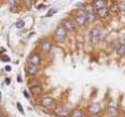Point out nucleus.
<instances>
[{
	"mask_svg": "<svg viewBox=\"0 0 125 117\" xmlns=\"http://www.w3.org/2000/svg\"><path fill=\"white\" fill-rule=\"evenodd\" d=\"M66 35V30L64 27H59L55 32V39L58 42H62L64 41Z\"/></svg>",
	"mask_w": 125,
	"mask_h": 117,
	"instance_id": "nucleus-1",
	"label": "nucleus"
},
{
	"mask_svg": "<svg viewBox=\"0 0 125 117\" xmlns=\"http://www.w3.org/2000/svg\"><path fill=\"white\" fill-rule=\"evenodd\" d=\"M40 62H41V57L38 54L34 53L33 55H31V57L29 58V65L31 66H37L38 67Z\"/></svg>",
	"mask_w": 125,
	"mask_h": 117,
	"instance_id": "nucleus-2",
	"label": "nucleus"
},
{
	"mask_svg": "<svg viewBox=\"0 0 125 117\" xmlns=\"http://www.w3.org/2000/svg\"><path fill=\"white\" fill-rule=\"evenodd\" d=\"M70 112V110L66 108V106H59L56 109V113L60 116L62 117H66L67 116H69Z\"/></svg>",
	"mask_w": 125,
	"mask_h": 117,
	"instance_id": "nucleus-3",
	"label": "nucleus"
},
{
	"mask_svg": "<svg viewBox=\"0 0 125 117\" xmlns=\"http://www.w3.org/2000/svg\"><path fill=\"white\" fill-rule=\"evenodd\" d=\"M75 21H76V23H77L79 26L84 24L86 22H88L87 14H80L77 16L75 17Z\"/></svg>",
	"mask_w": 125,
	"mask_h": 117,
	"instance_id": "nucleus-4",
	"label": "nucleus"
},
{
	"mask_svg": "<svg viewBox=\"0 0 125 117\" xmlns=\"http://www.w3.org/2000/svg\"><path fill=\"white\" fill-rule=\"evenodd\" d=\"M63 27H65L66 30H74L76 28L74 23L72 22L70 20H65L63 21Z\"/></svg>",
	"mask_w": 125,
	"mask_h": 117,
	"instance_id": "nucleus-5",
	"label": "nucleus"
},
{
	"mask_svg": "<svg viewBox=\"0 0 125 117\" xmlns=\"http://www.w3.org/2000/svg\"><path fill=\"white\" fill-rule=\"evenodd\" d=\"M100 110V105L99 103H92L88 106V111L92 114H95L98 113Z\"/></svg>",
	"mask_w": 125,
	"mask_h": 117,
	"instance_id": "nucleus-6",
	"label": "nucleus"
},
{
	"mask_svg": "<svg viewBox=\"0 0 125 117\" xmlns=\"http://www.w3.org/2000/svg\"><path fill=\"white\" fill-rule=\"evenodd\" d=\"M105 1L104 0H97V1L94 2V10L96 11L99 10L101 9H103L105 7Z\"/></svg>",
	"mask_w": 125,
	"mask_h": 117,
	"instance_id": "nucleus-7",
	"label": "nucleus"
},
{
	"mask_svg": "<svg viewBox=\"0 0 125 117\" xmlns=\"http://www.w3.org/2000/svg\"><path fill=\"white\" fill-rule=\"evenodd\" d=\"M97 13H98V15H99L101 18H105V17H107L108 16H109V10L108 9V8L105 7V8H103V9H101L99 10H98Z\"/></svg>",
	"mask_w": 125,
	"mask_h": 117,
	"instance_id": "nucleus-8",
	"label": "nucleus"
},
{
	"mask_svg": "<svg viewBox=\"0 0 125 117\" xmlns=\"http://www.w3.org/2000/svg\"><path fill=\"white\" fill-rule=\"evenodd\" d=\"M31 91L33 95H40L42 92V88L38 85H34V86H32V87H31Z\"/></svg>",
	"mask_w": 125,
	"mask_h": 117,
	"instance_id": "nucleus-9",
	"label": "nucleus"
},
{
	"mask_svg": "<svg viewBox=\"0 0 125 117\" xmlns=\"http://www.w3.org/2000/svg\"><path fill=\"white\" fill-rule=\"evenodd\" d=\"M52 101H53V99L52 98L47 97V98H45L42 99V106H44V107H48L52 103Z\"/></svg>",
	"mask_w": 125,
	"mask_h": 117,
	"instance_id": "nucleus-10",
	"label": "nucleus"
},
{
	"mask_svg": "<svg viewBox=\"0 0 125 117\" xmlns=\"http://www.w3.org/2000/svg\"><path fill=\"white\" fill-rule=\"evenodd\" d=\"M42 49L45 52H48L51 49V44L49 41H44L42 45Z\"/></svg>",
	"mask_w": 125,
	"mask_h": 117,
	"instance_id": "nucleus-11",
	"label": "nucleus"
},
{
	"mask_svg": "<svg viewBox=\"0 0 125 117\" xmlns=\"http://www.w3.org/2000/svg\"><path fill=\"white\" fill-rule=\"evenodd\" d=\"M101 34V31L98 29H92L90 31V35L93 38H98Z\"/></svg>",
	"mask_w": 125,
	"mask_h": 117,
	"instance_id": "nucleus-12",
	"label": "nucleus"
},
{
	"mask_svg": "<svg viewBox=\"0 0 125 117\" xmlns=\"http://www.w3.org/2000/svg\"><path fill=\"white\" fill-rule=\"evenodd\" d=\"M108 113L110 117H116L117 116V110L115 107L110 106L108 109Z\"/></svg>",
	"mask_w": 125,
	"mask_h": 117,
	"instance_id": "nucleus-13",
	"label": "nucleus"
},
{
	"mask_svg": "<svg viewBox=\"0 0 125 117\" xmlns=\"http://www.w3.org/2000/svg\"><path fill=\"white\" fill-rule=\"evenodd\" d=\"M116 52L118 53L119 55H121V56L124 55L125 54V45L124 44H120L118 47H117Z\"/></svg>",
	"mask_w": 125,
	"mask_h": 117,
	"instance_id": "nucleus-14",
	"label": "nucleus"
},
{
	"mask_svg": "<svg viewBox=\"0 0 125 117\" xmlns=\"http://www.w3.org/2000/svg\"><path fill=\"white\" fill-rule=\"evenodd\" d=\"M109 10H110L113 13H117L120 10V6L117 5V4H113V5L110 6Z\"/></svg>",
	"mask_w": 125,
	"mask_h": 117,
	"instance_id": "nucleus-15",
	"label": "nucleus"
},
{
	"mask_svg": "<svg viewBox=\"0 0 125 117\" xmlns=\"http://www.w3.org/2000/svg\"><path fill=\"white\" fill-rule=\"evenodd\" d=\"M37 69H38L37 66H34L29 65V67H28V73L30 74V75H34V74L36 73Z\"/></svg>",
	"mask_w": 125,
	"mask_h": 117,
	"instance_id": "nucleus-16",
	"label": "nucleus"
},
{
	"mask_svg": "<svg viewBox=\"0 0 125 117\" xmlns=\"http://www.w3.org/2000/svg\"><path fill=\"white\" fill-rule=\"evenodd\" d=\"M24 24L25 23L23 22V20H17V22L16 23V27H17V28H18V29H21L24 27Z\"/></svg>",
	"mask_w": 125,
	"mask_h": 117,
	"instance_id": "nucleus-17",
	"label": "nucleus"
},
{
	"mask_svg": "<svg viewBox=\"0 0 125 117\" xmlns=\"http://www.w3.org/2000/svg\"><path fill=\"white\" fill-rule=\"evenodd\" d=\"M83 113L80 111H73L71 114V117H83Z\"/></svg>",
	"mask_w": 125,
	"mask_h": 117,
	"instance_id": "nucleus-18",
	"label": "nucleus"
},
{
	"mask_svg": "<svg viewBox=\"0 0 125 117\" xmlns=\"http://www.w3.org/2000/svg\"><path fill=\"white\" fill-rule=\"evenodd\" d=\"M85 13L86 14H93V8L92 6H87L85 8Z\"/></svg>",
	"mask_w": 125,
	"mask_h": 117,
	"instance_id": "nucleus-19",
	"label": "nucleus"
},
{
	"mask_svg": "<svg viewBox=\"0 0 125 117\" xmlns=\"http://www.w3.org/2000/svg\"><path fill=\"white\" fill-rule=\"evenodd\" d=\"M0 59L3 62H10V58L6 56V55H3V56H0Z\"/></svg>",
	"mask_w": 125,
	"mask_h": 117,
	"instance_id": "nucleus-20",
	"label": "nucleus"
},
{
	"mask_svg": "<svg viewBox=\"0 0 125 117\" xmlns=\"http://www.w3.org/2000/svg\"><path fill=\"white\" fill-rule=\"evenodd\" d=\"M17 108H18V110L21 112L22 114H23L24 113V112H23V106H22V105H21V103H20V102H17Z\"/></svg>",
	"mask_w": 125,
	"mask_h": 117,
	"instance_id": "nucleus-21",
	"label": "nucleus"
},
{
	"mask_svg": "<svg viewBox=\"0 0 125 117\" xmlns=\"http://www.w3.org/2000/svg\"><path fill=\"white\" fill-rule=\"evenodd\" d=\"M56 10L55 9H51L49 10V11L48 12V13H47V17H51V16H52L53 14H55L56 13Z\"/></svg>",
	"mask_w": 125,
	"mask_h": 117,
	"instance_id": "nucleus-22",
	"label": "nucleus"
},
{
	"mask_svg": "<svg viewBox=\"0 0 125 117\" xmlns=\"http://www.w3.org/2000/svg\"><path fill=\"white\" fill-rule=\"evenodd\" d=\"M11 69H12V68H11V66H6L5 70H6V72H10V71H11Z\"/></svg>",
	"mask_w": 125,
	"mask_h": 117,
	"instance_id": "nucleus-23",
	"label": "nucleus"
},
{
	"mask_svg": "<svg viewBox=\"0 0 125 117\" xmlns=\"http://www.w3.org/2000/svg\"><path fill=\"white\" fill-rule=\"evenodd\" d=\"M6 84L7 85H9L10 84V78H6Z\"/></svg>",
	"mask_w": 125,
	"mask_h": 117,
	"instance_id": "nucleus-24",
	"label": "nucleus"
},
{
	"mask_svg": "<svg viewBox=\"0 0 125 117\" xmlns=\"http://www.w3.org/2000/svg\"><path fill=\"white\" fill-rule=\"evenodd\" d=\"M23 95H24V96L27 98H29V95H28V94H27V92L26 91H23Z\"/></svg>",
	"mask_w": 125,
	"mask_h": 117,
	"instance_id": "nucleus-25",
	"label": "nucleus"
},
{
	"mask_svg": "<svg viewBox=\"0 0 125 117\" xmlns=\"http://www.w3.org/2000/svg\"><path fill=\"white\" fill-rule=\"evenodd\" d=\"M17 81H18V82H20V83H21V82H22L21 77V76H20V75L17 77Z\"/></svg>",
	"mask_w": 125,
	"mask_h": 117,
	"instance_id": "nucleus-26",
	"label": "nucleus"
},
{
	"mask_svg": "<svg viewBox=\"0 0 125 117\" xmlns=\"http://www.w3.org/2000/svg\"><path fill=\"white\" fill-rule=\"evenodd\" d=\"M0 98H1V92H0Z\"/></svg>",
	"mask_w": 125,
	"mask_h": 117,
	"instance_id": "nucleus-27",
	"label": "nucleus"
},
{
	"mask_svg": "<svg viewBox=\"0 0 125 117\" xmlns=\"http://www.w3.org/2000/svg\"><path fill=\"white\" fill-rule=\"evenodd\" d=\"M0 117H2V115H1V113H0Z\"/></svg>",
	"mask_w": 125,
	"mask_h": 117,
	"instance_id": "nucleus-28",
	"label": "nucleus"
}]
</instances>
